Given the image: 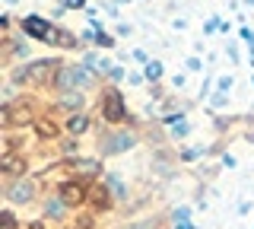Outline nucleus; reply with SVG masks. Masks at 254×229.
I'll use <instances>...</instances> for the list:
<instances>
[{"mask_svg":"<svg viewBox=\"0 0 254 229\" xmlns=\"http://www.w3.org/2000/svg\"><path fill=\"white\" fill-rule=\"evenodd\" d=\"M22 26H26V32H29V35L42 38V42H58V35L51 32V26H48V22H42L38 16H29L26 22H22Z\"/></svg>","mask_w":254,"mask_h":229,"instance_id":"obj_2","label":"nucleus"},{"mask_svg":"<svg viewBox=\"0 0 254 229\" xmlns=\"http://www.w3.org/2000/svg\"><path fill=\"white\" fill-rule=\"evenodd\" d=\"M38 131H42V134H51V137H54V124H48V121L38 124Z\"/></svg>","mask_w":254,"mask_h":229,"instance_id":"obj_13","label":"nucleus"},{"mask_svg":"<svg viewBox=\"0 0 254 229\" xmlns=\"http://www.w3.org/2000/svg\"><path fill=\"white\" fill-rule=\"evenodd\" d=\"M146 76H149V80H159V76H162V67H159L156 61H149V64H146Z\"/></svg>","mask_w":254,"mask_h":229,"instance_id":"obj_10","label":"nucleus"},{"mask_svg":"<svg viewBox=\"0 0 254 229\" xmlns=\"http://www.w3.org/2000/svg\"><path fill=\"white\" fill-rule=\"evenodd\" d=\"M32 197V185L29 181H19V185L10 188V201H29Z\"/></svg>","mask_w":254,"mask_h":229,"instance_id":"obj_6","label":"nucleus"},{"mask_svg":"<svg viewBox=\"0 0 254 229\" xmlns=\"http://www.w3.org/2000/svg\"><path fill=\"white\" fill-rule=\"evenodd\" d=\"M29 229H42V226H38V223H35V226H29Z\"/></svg>","mask_w":254,"mask_h":229,"instance_id":"obj_16","label":"nucleus"},{"mask_svg":"<svg viewBox=\"0 0 254 229\" xmlns=\"http://www.w3.org/2000/svg\"><path fill=\"white\" fill-rule=\"evenodd\" d=\"M188 217H190V213H188V207H178V210H175V229H190Z\"/></svg>","mask_w":254,"mask_h":229,"instance_id":"obj_8","label":"nucleus"},{"mask_svg":"<svg viewBox=\"0 0 254 229\" xmlns=\"http://www.w3.org/2000/svg\"><path fill=\"white\" fill-rule=\"evenodd\" d=\"M130 147H133L130 134H118V137H111V144H105V153H121V150H130Z\"/></svg>","mask_w":254,"mask_h":229,"instance_id":"obj_5","label":"nucleus"},{"mask_svg":"<svg viewBox=\"0 0 254 229\" xmlns=\"http://www.w3.org/2000/svg\"><path fill=\"white\" fill-rule=\"evenodd\" d=\"M86 124H89V121H86V115H73V118H70V131H73V134L86 131Z\"/></svg>","mask_w":254,"mask_h":229,"instance_id":"obj_9","label":"nucleus"},{"mask_svg":"<svg viewBox=\"0 0 254 229\" xmlns=\"http://www.w3.org/2000/svg\"><path fill=\"white\" fill-rule=\"evenodd\" d=\"M108 188H111L115 194H124V185H121V178H118V175H111V178H108Z\"/></svg>","mask_w":254,"mask_h":229,"instance_id":"obj_12","label":"nucleus"},{"mask_svg":"<svg viewBox=\"0 0 254 229\" xmlns=\"http://www.w3.org/2000/svg\"><path fill=\"white\" fill-rule=\"evenodd\" d=\"M83 201V188L79 185H67L64 188V204H79Z\"/></svg>","mask_w":254,"mask_h":229,"instance_id":"obj_7","label":"nucleus"},{"mask_svg":"<svg viewBox=\"0 0 254 229\" xmlns=\"http://www.w3.org/2000/svg\"><path fill=\"white\" fill-rule=\"evenodd\" d=\"M105 118H108V121H121V118H124V105H121V96H118V92H108V99H105Z\"/></svg>","mask_w":254,"mask_h":229,"instance_id":"obj_4","label":"nucleus"},{"mask_svg":"<svg viewBox=\"0 0 254 229\" xmlns=\"http://www.w3.org/2000/svg\"><path fill=\"white\" fill-rule=\"evenodd\" d=\"M92 83H95V76L86 67H64L58 74V89H70V86H86L89 89Z\"/></svg>","mask_w":254,"mask_h":229,"instance_id":"obj_1","label":"nucleus"},{"mask_svg":"<svg viewBox=\"0 0 254 229\" xmlns=\"http://www.w3.org/2000/svg\"><path fill=\"white\" fill-rule=\"evenodd\" d=\"M3 169H6V172H19V169H22V162H19V159H13V156H6V159H3Z\"/></svg>","mask_w":254,"mask_h":229,"instance_id":"obj_11","label":"nucleus"},{"mask_svg":"<svg viewBox=\"0 0 254 229\" xmlns=\"http://www.w3.org/2000/svg\"><path fill=\"white\" fill-rule=\"evenodd\" d=\"M51 64H54V61H38V64H32L29 70H19V74H16V76H19V80H22V76H26V80H45V76L48 74H51Z\"/></svg>","mask_w":254,"mask_h":229,"instance_id":"obj_3","label":"nucleus"},{"mask_svg":"<svg viewBox=\"0 0 254 229\" xmlns=\"http://www.w3.org/2000/svg\"><path fill=\"white\" fill-rule=\"evenodd\" d=\"M127 229H153V223H140V226H127Z\"/></svg>","mask_w":254,"mask_h":229,"instance_id":"obj_15","label":"nucleus"},{"mask_svg":"<svg viewBox=\"0 0 254 229\" xmlns=\"http://www.w3.org/2000/svg\"><path fill=\"white\" fill-rule=\"evenodd\" d=\"M64 6H83V0H61Z\"/></svg>","mask_w":254,"mask_h":229,"instance_id":"obj_14","label":"nucleus"}]
</instances>
